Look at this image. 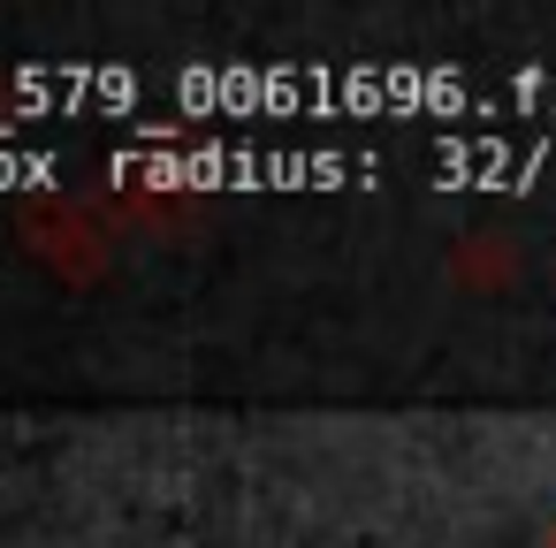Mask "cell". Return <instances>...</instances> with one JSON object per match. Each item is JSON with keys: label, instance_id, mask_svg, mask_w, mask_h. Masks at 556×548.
Listing matches in <instances>:
<instances>
[{"label": "cell", "instance_id": "cell-2", "mask_svg": "<svg viewBox=\"0 0 556 548\" xmlns=\"http://www.w3.org/2000/svg\"><path fill=\"white\" fill-rule=\"evenodd\" d=\"M54 153H0V183H47Z\"/></svg>", "mask_w": 556, "mask_h": 548}, {"label": "cell", "instance_id": "cell-1", "mask_svg": "<svg viewBox=\"0 0 556 548\" xmlns=\"http://www.w3.org/2000/svg\"><path fill=\"white\" fill-rule=\"evenodd\" d=\"M31 100H115V107H130V77L123 69H70V77H47V69H24L16 77Z\"/></svg>", "mask_w": 556, "mask_h": 548}]
</instances>
